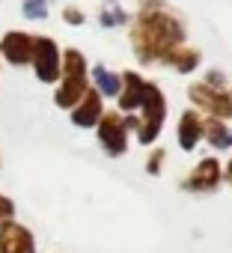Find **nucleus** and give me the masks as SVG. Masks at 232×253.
<instances>
[{"instance_id": "aec40b11", "label": "nucleus", "mask_w": 232, "mask_h": 253, "mask_svg": "<svg viewBox=\"0 0 232 253\" xmlns=\"http://www.w3.org/2000/svg\"><path fill=\"white\" fill-rule=\"evenodd\" d=\"M226 179H229V185H232V161L226 164Z\"/></svg>"}, {"instance_id": "6ab92c4d", "label": "nucleus", "mask_w": 232, "mask_h": 253, "mask_svg": "<svg viewBox=\"0 0 232 253\" xmlns=\"http://www.w3.org/2000/svg\"><path fill=\"white\" fill-rule=\"evenodd\" d=\"M161 161H164V149H158V152L149 158V167H146V170H149V173H158V170H161Z\"/></svg>"}, {"instance_id": "f03ea898", "label": "nucleus", "mask_w": 232, "mask_h": 253, "mask_svg": "<svg viewBox=\"0 0 232 253\" xmlns=\"http://www.w3.org/2000/svg\"><path fill=\"white\" fill-rule=\"evenodd\" d=\"M86 92V60L80 51H66L63 57V86L57 89L54 101L60 107H75Z\"/></svg>"}, {"instance_id": "f3484780", "label": "nucleus", "mask_w": 232, "mask_h": 253, "mask_svg": "<svg viewBox=\"0 0 232 253\" xmlns=\"http://www.w3.org/2000/svg\"><path fill=\"white\" fill-rule=\"evenodd\" d=\"M12 211H15V206H12L6 197H0V223H6V220L12 217Z\"/></svg>"}, {"instance_id": "0eeeda50", "label": "nucleus", "mask_w": 232, "mask_h": 253, "mask_svg": "<svg viewBox=\"0 0 232 253\" xmlns=\"http://www.w3.org/2000/svg\"><path fill=\"white\" fill-rule=\"evenodd\" d=\"M0 253H36L33 235L21 223L6 220L3 226H0Z\"/></svg>"}, {"instance_id": "dca6fc26", "label": "nucleus", "mask_w": 232, "mask_h": 253, "mask_svg": "<svg viewBox=\"0 0 232 253\" xmlns=\"http://www.w3.org/2000/svg\"><path fill=\"white\" fill-rule=\"evenodd\" d=\"M24 15L27 18H45L48 15L45 0H24Z\"/></svg>"}, {"instance_id": "4468645a", "label": "nucleus", "mask_w": 232, "mask_h": 253, "mask_svg": "<svg viewBox=\"0 0 232 253\" xmlns=\"http://www.w3.org/2000/svg\"><path fill=\"white\" fill-rule=\"evenodd\" d=\"M164 60H167L173 69H179V72H193L196 63H199V54H196L193 48H182V45H179V48H173Z\"/></svg>"}, {"instance_id": "20e7f679", "label": "nucleus", "mask_w": 232, "mask_h": 253, "mask_svg": "<svg viewBox=\"0 0 232 253\" xmlns=\"http://www.w3.org/2000/svg\"><path fill=\"white\" fill-rule=\"evenodd\" d=\"M188 92H191V101L208 110L214 119H232V95H226L223 89H214L208 84H193Z\"/></svg>"}, {"instance_id": "2eb2a0df", "label": "nucleus", "mask_w": 232, "mask_h": 253, "mask_svg": "<svg viewBox=\"0 0 232 253\" xmlns=\"http://www.w3.org/2000/svg\"><path fill=\"white\" fill-rule=\"evenodd\" d=\"M95 84H98V92H104V95H119V89H122V81L110 75L104 66H95Z\"/></svg>"}, {"instance_id": "7ed1b4c3", "label": "nucleus", "mask_w": 232, "mask_h": 253, "mask_svg": "<svg viewBox=\"0 0 232 253\" xmlns=\"http://www.w3.org/2000/svg\"><path fill=\"white\" fill-rule=\"evenodd\" d=\"M140 107H143V122L137 125V137H140V143H152L161 134V125H164V116H167L164 92L155 84H146L143 86V104Z\"/></svg>"}, {"instance_id": "6e6552de", "label": "nucleus", "mask_w": 232, "mask_h": 253, "mask_svg": "<svg viewBox=\"0 0 232 253\" xmlns=\"http://www.w3.org/2000/svg\"><path fill=\"white\" fill-rule=\"evenodd\" d=\"M217 182H220V164L214 158H202L193 167V173L185 179V188L188 191H214Z\"/></svg>"}, {"instance_id": "a211bd4d", "label": "nucleus", "mask_w": 232, "mask_h": 253, "mask_svg": "<svg viewBox=\"0 0 232 253\" xmlns=\"http://www.w3.org/2000/svg\"><path fill=\"white\" fill-rule=\"evenodd\" d=\"M63 18H66L69 24H83V12H80V9H75V6H69V9L63 12Z\"/></svg>"}, {"instance_id": "423d86ee", "label": "nucleus", "mask_w": 232, "mask_h": 253, "mask_svg": "<svg viewBox=\"0 0 232 253\" xmlns=\"http://www.w3.org/2000/svg\"><path fill=\"white\" fill-rule=\"evenodd\" d=\"M125 122L119 119V113H101V119H98V140H101V146L110 152V155H122L125 152Z\"/></svg>"}, {"instance_id": "ddd939ff", "label": "nucleus", "mask_w": 232, "mask_h": 253, "mask_svg": "<svg viewBox=\"0 0 232 253\" xmlns=\"http://www.w3.org/2000/svg\"><path fill=\"white\" fill-rule=\"evenodd\" d=\"M202 134L208 137V143H211L214 149H226V146H232V131L226 128V122H223V119H208V122H202Z\"/></svg>"}, {"instance_id": "9d476101", "label": "nucleus", "mask_w": 232, "mask_h": 253, "mask_svg": "<svg viewBox=\"0 0 232 253\" xmlns=\"http://www.w3.org/2000/svg\"><path fill=\"white\" fill-rule=\"evenodd\" d=\"M98 119H101V92L98 89H86L83 98L72 110V122L80 125V128H89V125H95Z\"/></svg>"}, {"instance_id": "f8f14e48", "label": "nucleus", "mask_w": 232, "mask_h": 253, "mask_svg": "<svg viewBox=\"0 0 232 253\" xmlns=\"http://www.w3.org/2000/svg\"><path fill=\"white\" fill-rule=\"evenodd\" d=\"M122 84H125V89H119V107L122 110H137L143 104V86H146V81L140 75H134V72H125Z\"/></svg>"}, {"instance_id": "9b49d317", "label": "nucleus", "mask_w": 232, "mask_h": 253, "mask_svg": "<svg viewBox=\"0 0 232 253\" xmlns=\"http://www.w3.org/2000/svg\"><path fill=\"white\" fill-rule=\"evenodd\" d=\"M199 137H202V119H199V113L196 110L182 113V119H179V143H182V149L191 152L199 143Z\"/></svg>"}, {"instance_id": "39448f33", "label": "nucleus", "mask_w": 232, "mask_h": 253, "mask_svg": "<svg viewBox=\"0 0 232 253\" xmlns=\"http://www.w3.org/2000/svg\"><path fill=\"white\" fill-rule=\"evenodd\" d=\"M33 66H36V78L45 84H54L60 78V51L54 39L48 36L33 39Z\"/></svg>"}, {"instance_id": "1a4fd4ad", "label": "nucleus", "mask_w": 232, "mask_h": 253, "mask_svg": "<svg viewBox=\"0 0 232 253\" xmlns=\"http://www.w3.org/2000/svg\"><path fill=\"white\" fill-rule=\"evenodd\" d=\"M0 51H3V57L15 66H24L33 60V39L27 33H6L3 42H0Z\"/></svg>"}, {"instance_id": "f257e3e1", "label": "nucleus", "mask_w": 232, "mask_h": 253, "mask_svg": "<svg viewBox=\"0 0 232 253\" xmlns=\"http://www.w3.org/2000/svg\"><path fill=\"white\" fill-rule=\"evenodd\" d=\"M131 39H134L137 57L143 63H152V60H164L173 48H179L185 39V30H182V21L173 18L167 9H161V3L155 0V3L143 6Z\"/></svg>"}]
</instances>
